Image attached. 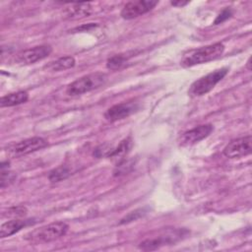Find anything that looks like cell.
I'll list each match as a JSON object with an SVG mask.
<instances>
[{
    "label": "cell",
    "mask_w": 252,
    "mask_h": 252,
    "mask_svg": "<svg viewBox=\"0 0 252 252\" xmlns=\"http://www.w3.org/2000/svg\"><path fill=\"white\" fill-rule=\"evenodd\" d=\"M247 67H248V69H249V70L251 69V68H250V59H249V60H248V62H247Z\"/></svg>",
    "instance_id": "cb8c5ba5"
},
{
    "label": "cell",
    "mask_w": 252,
    "mask_h": 252,
    "mask_svg": "<svg viewBox=\"0 0 252 252\" xmlns=\"http://www.w3.org/2000/svg\"><path fill=\"white\" fill-rule=\"evenodd\" d=\"M69 225L64 221H55L35 228L25 235V239L31 243H48L54 241L66 234Z\"/></svg>",
    "instance_id": "7a4b0ae2"
},
{
    "label": "cell",
    "mask_w": 252,
    "mask_h": 252,
    "mask_svg": "<svg viewBox=\"0 0 252 252\" xmlns=\"http://www.w3.org/2000/svg\"><path fill=\"white\" fill-rule=\"evenodd\" d=\"M252 137L244 136L229 142L223 149V155L228 158H239L251 154Z\"/></svg>",
    "instance_id": "52a82bcc"
},
{
    "label": "cell",
    "mask_w": 252,
    "mask_h": 252,
    "mask_svg": "<svg viewBox=\"0 0 252 252\" xmlns=\"http://www.w3.org/2000/svg\"><path fill=\"white\" fill-rule=\"evenodd\" d=\"M130 55L128 54H116L109 57L106 61V67L110 70H118L122 68L128 61Z\"/></svg>",
    "instance_id": "e0dca14e"
},
{
    "label": "cell",
    "mask_w": 252,
    "mask_h": 252,
    "mask_svg": "<svg viewBox=\"0 0 252 252\" xmlns=\"http://www.w3.org/2000/svg\"><path fill=\"white\" fill-rule=\"evenodd\" d=\"M214 130V127L212 124H204L199 125L189 131L184 132L179 137V144L183 147L192 146L203 139L207 138Z\"/></svg>",
    "instance_id": "8fae6325"
},
{
    "label": "cell",
    "mask_w": 252,
    "mask_h": 252,
    "mask_svg": "<svg viewBox=\"0 0 252 252\" xmlns=\"http://www.w3.org/2000/svg\"><path fill=\"white\" fill-rule=\"evenodd\" d=\"M188 3H189L188 1H181V0H179V1H171L170 2V4L172 6H174V7H183V6L187 5Z\"/></svg>",
    "instance_id": "603a6c76"
},
{
    "label": "cell",
    "mask_w": 252,
    "mask_h": 252,
    "mask_svg": "<svg viewBox=\"0 0 252 252\" xmlns=\"http://www.w3.org/2000/svg\"><path fill=\"white\" fill-rule=\"evenodd\" d=\"M34 221H32V220H8L6 222H4L1 227H0V237L1 238H5L8 236H11L13 234H15L16 232L20 231L22 228L33 224Z\"/></svg>",
    "instance_id": "7c38bea8"
},
{
    "label": "cell",
    "mask_w": 252,
    "mask_h": 252,
    "mask_svg": "<svg viewBox=\"0 0 252 252\" xmlns=\"http://www.w3.org/2000/svg\"><path fill=\"white\" fill-rule=\"evenodd\" d=\"M138 109L139 104L136 101L121 102L109 107L104 113V118L109 122H114L130 116Z\"/></svg>",
    "instance_id": "30bf717a"
},
{
    "label": "cell",
    "mask_w": 252,
    "mask_h": 252,
    "mask_svg": "<svg viewBox=\"0 0 252 252\" xmlns=\"http://www.w3.org/2000/svg\"><path fill=\"white\" fill-rule=\"evenodd\" d=\"M70 174V169L66 165H60L49 172L48 178L51 182H59L63 179H66Z\"/></svg>",
    "instance_id": "ac0fdd59"
},
{
    "label": "cell",
    "mask_w": 252,
    "mask_h": 252,
    "mask_svg": "<svg viewBox=\"0 0 252 252\" xmlns=\"http://www.w3.org/2000/svg\"><path fill=\"white\" fill-rule=\"evenodd\" d=\"M231 15H232V13H231L230 9H224V10L217 17V19H216V21H215L214 24H215V25L220 24V23H222L223 21L227 20Z\"/></svg>",
    "instance_id": "7402d4cb"
},
{
    "label": "cell",
    "mask_w": 252,
    "mask_h": 252,
    "mask_svg": "<svg viewBox=\"0 0 252 252\" xmlns=\"http://www.w3.org/2000/svg\"><path fill=\"white\" fill-rule=\"evenodd\" d=\"M106 81L107 75L102 72H95L85 75L71 83L67 87L66 93L71 96L80 95L100 88L106 83Z\"/></svg>",
    "instance_id": "277c9868"
},
{
    "label": "cell",
    "mask_w": 252,
    "mask_h": 252,
    "mask_svg": "<svg viewBox=\"0 0 252 252\" xmlns=\"http://www.w3.org/2000/svg\"><path fill=\"white\" fill-rule=\"evenodd\" d=\"M132 147V141L130 138H127L123 141H121V143L118 145V147L116 149H112L111 152L108 155V158L117 159V160H123L122 158L129 153L130 149Z\"/></svg>",
    "instance_id": "2e32d148"
},
{
    "label": "cell",
    "mask_w": 252,
    "mask_h": 252,
    "mask_svg": "<svg viewBox=\"0 0 252 252\" xmlns=\"http://www.w3.org/2000/svg\"><path fill=\"white\" fill-rule=\"evenodd\" d=\"M48 145V142L41 137H32L16 143H12L7 146L6 151L12 156H25L38 150L45 148Z\"/></svg>",
    "instance_id": "8992f818"
},
{
    "label": "cell",
    "mask_w": 252,
    "mask_h": 252,
    "mask_svg": "<svg viewBox=\"0 0 252 252\" xmlns=\"http://www.w3.org/2000/svg\"><path fill=\"white\" fill-rule=\"evenodd\" d=\"M224 51V45L220 42L210 44L192 50L185 54L180 64L183 67H191L197 64L206 63L219 58Z\"/></svg>",
    "instance_id": "3957f363"
},
{
    "label": "cell",
    "mask_w": 252,
    "mask_h": 252,
    "mask_svg": "<svg viewBox=\"0 0 252 252\" xmlns=\"http://www.w3.org/2000/svg\"><path fill=\"white\" fill-rule=\"evenodd\" d=\"M16 178V174L14 172L9 171L8 169H1V179H0V187L4 188L11 184Z\"/></svg>",
    "instance_id": "d6986e66"
},
{
    "label": "cell",
    "mask_w": 252,
    "mask_h": 252,
    "mask_svg": "<svg viewBox=\"0 0 252 252\" xmlns=\"http://www.w3.org/2000/svg\"><path fill=\"white\" fill-rule=\"evenodd\" d=\"M52 52V48L49 45H38L32 48L26 49L20 52L16 57V62L21 65H30L37 61H40Z\"/></svg>",
    "instance_id": "9c48e42d"
},
{
    "label": "cell",
    "mask_w": 252,
    "mask_h": 252,
    "mask_svg": "<svg viewBox=\"0 0 252 252\" xmlns=\"http://www.w3.org/2000/svg\"><path fill=\"white\" fill-rule=\"evenodd\" d=\"M157 0L131 1L124 5L121 10V17L125 20H132L153 10L158 5Z\"/></svg>",
    "instance_id": "ba28073f"
},
{
    "label": "cell",
    "mask_w": 252,
    "mask_h": 252,
    "mask_svg": "<svg viewBox=\"0 0 252 252\" xmlns=\"http://www.w3.org/2000/svg\"><path fill=\"white\" fill-rule=\"evenodd\" d=\"M228 73V68H220L196 80L190 87L188 94L193 96H201L212 91L215 86Z\"/></svg>",
    "instance_id": "5b68a950"
},
{
    "label": "cell",
    "mask_w": 252,
    "mask_h": 252,
    "mask_svg": "<svg viewBox=\"0 0 252 252\" xmlns=\"http://www.w3.org/2000/svg\"><path fill=\"white\" fill-rule=\"evenodd\" d=\"M144 214H145L144 209H139V210H136V211H134V212H131V213H129V215H127L125 218H123V219L121 220L120 223H127V222L136 220L137 219H139L140 217H142Z\"/></svg>",
    "instance_id": "ffe728a7"
},
{
    "label": "cell",
    "mask_w": 252,
    "mask_h": 252,
    "mask_svg": "<svg viewBox=\"0 0 252 252\" xmlns=\"http://www.w3.org/2000/svg\"><path fill=\"white\" fill-rule=\"evenodd\" d=\"M93 8L90 3H75L67 8V16L72 19L88 17L92 14Z\"/></svg>",
    "instance_id": "5bb4252c"
},
{
    "label": "cell",
    "mask_w": 252,
    "mask_h": 252,
    "mask_svg": "<svg viewBox=\"0 0 252 252\" xmlns=\"http://www.w3.org/2000/svg\"><path fill=\"white\" fill-rule=\"evenodd\" d=\"M189 234L185 228H166L159 231L157 235H153L140 242L139 249L144 251L157 250L162 246L173 245L184 239Z\"/></svg>",
    "instance_id": "6da1fadb"
},
{
    "label": "cell",
    "mask_w": 252,
    "mask_h": 252,
    "mask_svg": "<svg viewBox=\"0 0 252 252\" xmlns=\"http://www.w3.org/2000/svg\"><path fill=\"white\" fill-rule=\"evenodd\" d=\"M75 64H76V60L73 56H64V57L58 58L55 61L50 62L46 66V68L50 71H63V70H67L74 67Z\"/></svg>",
    "instance_id": "9a60e30c"
},
{
    "label": "cell",
    "mask_w": 252,
    "mask_h": 252,
    "mask_svg": "<svg viewBox=\"0 0 252 252\" xmlns=\"http://www.w3.org/2000/svg\"><path fill=\"white\" fill-rule=\"evenodd\" d=\"M28 99H29V94L24 91H19V92L11 93L2 96L0 99V105L1 107L15 106V105H19L27 102Z\"/></svg>",
    "instance_id": "4fadbf2b"
},
{
    "label": "cell",
    "mask_w": 252,
    "mask_h": 252,
    "mask_svg": "<svg viewBox=\"0 0 252 252\" xmlns=\"http://www.w3.org/2000/svg\"><path fill=\"white\" fill-rule=\"evenodd\" d=\"M26 214H27V209L26 207H23V206L13 207L7 211L8 217H23Z\"/></svg>",
    "instance_id": "44dd1931"
}]
</instances>
